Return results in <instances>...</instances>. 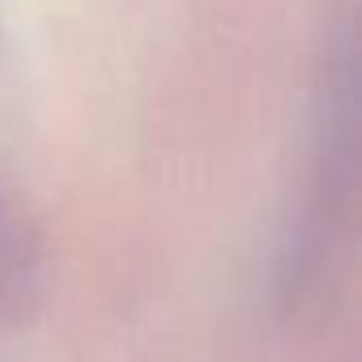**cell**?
Segmentation results:
<instances>
[{
  "label": "cell",
  "mask_w": 362,
  "mask_h": 362,
  "mask_svg": "<svg viewBox=\"0 0 362 362\" xmlns=\"http://www.w3.org/2000/svg\"><path fill=\"white\" fill-rule=\"evenodd\" d=\"M39 286V239L22 214V205L0 192V311L22 315L35 303Z\"/></svg>",
  "instance_id": "1"
}]
</instances>
